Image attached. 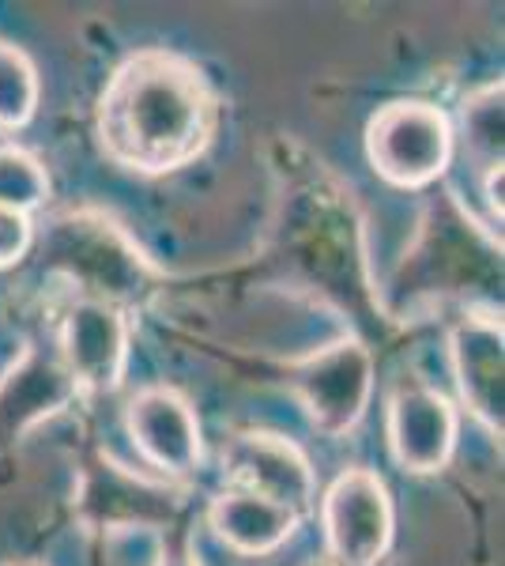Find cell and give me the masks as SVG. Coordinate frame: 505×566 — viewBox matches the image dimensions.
I'll return each mask as SVG.
<instances>
[{"label":"cell","instance_id":"obj_1","mask_svg":"<svg viewBox=\"0 0 505 566\" xmlns=\"http://www.w3.org/2000/svg\"><path fill=\"white\" fill-rule=\"evenodd\" d=\"M215 98L197 65L167 50L128 57L103 91L98 136L114 163L144 175L178 170L208 148Z\"/></svg>","mask_w":505,"mask_h":566},{"label":"cell","instance_id":"obj_2","mask_svg":"<svg viewBox=\"0 0 505 566\" xmlns=\"http://www.w3.org/2000/svg\"><path fill=\"white\" fill-rule=\"evenodd\" d=\"M42 258L64 269L72 280L87 283V298L103 303H140L151 291V269L136 245L103 216H61L53 219Z\"/></svg>","mask_w":505,"mask_h":566},{"label":"cell","instance_id":"obj_3","mask_svg":"<svg viewBox=\"0 0 505 566\" xmlns=\"http://www.w3.org/2000/svg\"><path fill=\"white\" fill-rule=\"evenodd\" d=\"M366 151L392 186L415 189L445 175L453 155L449 117L430 103H392L370 122Z\"/></svg>","mask_w":505,"mask_h":566},{"label":"cell","instance_id":"obj_4","mask_svg":"<svg viewBox=\"0 0 505 566\" xmlns=\"http://www.w3.org/2000/svg\"><path fill=\"white\" fill-rule=\"evenodd\" d=\"M328 552L339 566H378L392 541V502L366 469H347L320 506Z\"/></svg>","mask_w":505,"mask_h":566},{"label":"cell","instance_id":"obj_5","mask_svg":"<svg viewBox=\"0 0 505 566\" xmlns=\"http://www.w3.org/2000/svg\"><path fill=\"white\" fill-rule=\"evenodd\" d=\"M374 389L370 352L358 340H339L295 367V392L325 434H347L362 419Z\"/></svg>","mask_w":505,"mask_h":566},{"label":"cell","instance_id":"obj_6","mask_svg":"<svg viewBox=\"0 0 505 566\" xmlns=\"http://www.w3.org/2000/svg\"><path fill=\"white\" fill-rule=\"evenodd\" d=\"M76 389H117L128 359V322L122 306L103 298H72L61 314V355Z\"/></svg>","mask_w":505,"mask_h":566},{"label":"cell","instance_id":"obj_7","mask_svg":"<svg viewBox=\"0 0 505 566\" xmlns=\"http://www.w3.org/2000/svg\"><path fill=\"white\" fill-rule=\"evenodd\" d=\"M223 469L242 491L272 499L302 517L314 506V469L295 442L269 431L234 434L223 446Z\"/></svg>","mask_w":505,"mask_h":566},{"label":"cell","instance_id":"obj_8","mask_svg":"<svg viewBox=\"0 0 505 566\" xmlns=\"http://www.w3.org/2000/svg\"><path fill=\"white\" fill-rule=\"evenodd\" d=\"M136 450L167 480H189L200 469V423L189 400L167 386L140 389L125 412Z\"/></svg>","mask_w":505,"mask_h":566},{"label":"cell","instance_id":"obj_9","mask_svg":"<svg viewBox=\"0 0 505 566\" xmlns=\"http://www.w3.org/2000/svg\"><path fill=\"white\" fill-rule=\"evenodd\" d=\"M456 442V412L438 389L403 381L389 400V446L408 472H438Z\"/></svg>","mask_w":505,"mask_h":566},{"label":"cell","instance_id":"obj_10","mask_svg":"<svg viewBox=\"0 0 505 566\" xmlns=\"http://www.w3.org/2000/svg\"><path fill=\"white\" fill-rule=\"evenodd\" d=\"M453 374L461 400L491 434L502 438L505 427V363H502V322L494 317H464L449 336Z\"/></svg>","mask_w":505,"mask_h":566},{"label":"cell","instance_id":"obj_11","mask_svg":"<svg viewBox=\"0 0 505 566\" xmlns=\"http://www.w3.org/2000/svg\"><path fill=\"white\" fill-rule=\"evenodd\" d=\"M76 381L61 359L42 352H27L0 378V442H20L42 419L64 412L76 400Z\"/></svg>","mask_w":505,"mask_h":566},{"label":"cell","instance_id":"obj_12","mask_svg":"<svg viewBox=\"0 0 505 566\" xmlns=\"http://www.w3.org/2000/svg\"><path fill=\"white\" fill-rule=\"evenodd\" d=\"M208 522L223 544H231L242 555H264L275 552L291 533H295L298 517L287 506L272 499H261L253 491H223L208 510Z\"/></svg>","mask_w":505,"mask_h":566},{"label":"cell","instance_id":"obj_13","mask_svg":"<svg viewBox=\"0 0 505 566\" xmlns=\"http://www.w3.org/2000/svg\"><path fill=\"white\" fill-rule=\"evenodd\" d=\"M464 133V167L480 170L483 189L494 175H502V84H486L461 106Z\"/></svg>","mask_w":505,"mask_h":566},{"label":"cell","instance_id":"obj_14","mask_svg":"<svg viewBox=\"0 0 505 566\" xmlns=\"http://www.w3.org/2000/svg\"><path fill=\"white\" fill-rule=\"evenodd\" d=\"M39 106V76L23 50L0 39V129H23Z\"/></svg>","mask_w":505,"mask_h":566},{"label":"cell","instance_id":"obj_15","mask_svg":"<svg viewBox=\"0 0 505 566\" xmlns=\"http://www.w3.org/2000/svg\"><path fill=\"white\" fill-rule=\"evenodd\" d=\"M45 193H50V181L39 163L20 148H0V208L27 216L42 205Z\"/></svg>","mask_w":505,"mask_h":566},{"label":"cell","instance_id":"obj_16","mask_svg":"<svg viewBox=\"0 0 505 566\" xmlns=\"http://www.w3.org/2000/svg\"><path fill=\"white\" fill-rule=\"evenodd\" d=\"M31 239H34L31 219L23 212H12V208H0V269L20 261L31 250Z\"/></svg>","mask_w":505,"mask_h":566},{"label":"cell","instance_id":"obj_17","mask_svg":"<svg viewBox=\"0 0 505 566\" xmlns=\"http://www.w3.org/2000/svg\"><path fill=\"white\" fill-rule=\"evenodd\" d=\"M155 566H200V559L192 555L189 544H178V547H167V552L159 555V563Z\"/></svg>","mask_w":505,"mask_h":566},{"label":"cell","instance_id":"obj_18","mask_svg":"<svg viewBox=\"0 0 505 566\" xmlns=\"http://www.w3.org/2000/svg\"><path fill=\"white\" fill-rule=\"evenodd\" d=\"M8 566H39V563H8Z\"/></svg>","mask_w":505,"mask_h":566}]
</instances>
